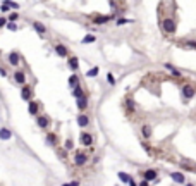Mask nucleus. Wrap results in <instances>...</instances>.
I'll return each instance as SVG.
<instances>
[{
    "label": "nucleus",
    "mask_w": 196,
    "mask_h": 186,
    "mask_svg": "<svg viewBox=\"0 0 196 186\" xmlns=\"http://www.w3.org/2000/svg\"><path fill=\"white\" fill-rule=\"evenodd\" d=\"M162 30L165 31L167 35H174L175 30H177L175 19H174V17H163V19H162Z\"/></svg>",
    "instance_id": "1"
},
{
    "label": "nucleus",
    "mask_w": 196,
    "mask_h": 186,
    "mask_svg": "<svg viewBox=\"0 0 196 186\" xmlns=\"http://www.w3.org/2000/svg\"><path fill=\"white\" fill-rule=\"evenodd\" d=\"M181 91H182V100H184V102H189L193 97H194L196 90L193 88L191 85H184V86H182V90H181Z\"/></svg>",
    "instance_id": "2"
},
{
    "label": "nucleus",
    "mask_w": 196,
    "mask_h": 186,
    "mask_svg": "<svg viewBox=\"0 0 196 186\" xmlns=\"http://www.w3.org/2000/svg\"><path fill=\"white\" fill-rule=\"evenodd\" d=\"M21 98H22V100H26V102H31V98H33V88H31L30 85L22 86V90H21Z\"/></svg>",
    "instance_id": "3"
},
{
    "label": "nucleus",
    "mask_w": 196,
    "mask_h": 186,
    "mask_svg": "<svg viewBox=\"0 0 196 186\" xmlns=\"http://www.w3.org/2000/svg\"><path fill=\"white\" fill-rule=\"evenodd\" d=\"M12 78H14V81L17 83V85L26 86V79H28V78H26V72H24V71H16Z\"/></svg>",
    "instance_id": "4"
},
{
    "label": "nucleus",
    "mask_w": 196,
    "mask_h": 186,
    "mask_svg": "<svg viewBox=\"0 0 196 186\" xmlns=\"http://www.w3.org/2000/svg\"><path fill=\"white\" fill-rule=\"evenodd\" d=\"M86 162H88V155L83 152H78L74 155V165H78V167H81V165H84Z\"/></svg>",
    "instance_id": "5"
},
{
    "label": "nucleus",
    "mask_w": 196,
    "mask_h": 186,
    "mask_svg": "<svg viewBox=\"0 0 196 186\" xmlns=\"http://www.w3.org/2000/svg\"><path fill=\"white\" fill-rule=\"evenodd\" d=\"M36 124H38L40 129H47V128L50 126V117H48V115H38Z\"/></svg>",
    "instance_id": "6"
},
{
    "label": "nucleus",
    "mask_w": 196,
    "mask_h": 186,
    "mask_svg": "<svg viewBox=\"0 0 196 186\" xmlns=\"http://www.w3.org/2000/svg\"><path fill=\"white\" fill-rule=\"evenodd\" d=\"M170 179L177 184H186V176L182 172H170Z\"/></svg>",
    "instance_id": "7"
},
{
    "label": "nucleus",
    "mask_w": 196,
    "mask_h": 186,
    "mask_svg": "<svg viewBox=\"0 0 196 186\" xmlns=\"http://www.w3.org/2000/svg\"><path fill=\"white\" fill-rule=\"evenodd\" d=\"M79 140H81V145L83 146H91L93 145V136L89 133H81Z\"/></svg>",
    "instance_id": "8"
},
{
    "label": "nucleus",
    "mask_w": 196,
    "mask_h": 186,
    "mask_svg": "<svg viewBox=\"0 0 196 186\" xmlns=\"http://www.w3.org/2000/svg\"><path fill=\"white\" fill-rule=\"evenodd\" d=\"M143 179H144V181H155V179H157V171H155V169H146V171H144L143 172Z\"/></svg>",
    "instance_id": "9"
},
{
    "label": "nucleus",
    "mask_w": 196,
    "mask_h": 186,
    "mask_svg": "<svg viewBox=\"0 0 196 186\" xmlns=\"http://www.w3.org/2000/svg\"><path fill=\"white\" fill-rule=\"evenodd\" d=\"M55 52H57V55H59V57L66 59V57H67V53H69V50H67V47H66V45L59 43V45H55Z\"/></svg>",
    "instance_id": "10"
},
{
    "label": "nucleus",
    "mask_w": 196,
    "mask_h": 186,
    "mask_svg": "<svg viewBox=\"0 0 196 186\" xmlns=\"http://www.w3.org/2000/svg\"><path fill=\"white\" fill-rule=\"evenodd\" d=\"M28 110H30L31 115H38V112H40V104L31 100L30 104H28Z\"/></svg>",
    "instance_id": "11"
},
{
    "label": "nucleus",
    "mask_w": 196,
    "mask_h": 186,
    "mask_svg": "<svg viewBox=\"0 0 196 186\" xmlns=\"http://www.w3.org/2000/svg\"><path fill=\"white\" fill-rule=\"evenodd\" d=\"M7 59H9V64H11V66H19V59H21V57H19L17 52H11L7 55Z\"/></svg>",
    "instance_id": "12"
},
{
    "label": "nucleus",
    "mask_w": 196,
    "mask_h": 186,
    "mask_svg": "<svg viewBox=\"0 0 196 186\" xmlns=\"http://www.w3.org/2000/svg\"><path fill=\"white\" fill-rule=\"evenodd\" d=\"M67 64H69V67L72 69V71H76V69L79 67V59L76 55H71L69 59H67Z\"/></svg>",
    "instance_id": "13"
},
{
    "label": "nucleus",
    "mask_w": 196,
    "mask_h": 186,
    "mask_svg": "<svg viewBox=\"0 0 196 186\" xmlns=\"http://www.w3.org/2000/svg\"><path fill=\"white\" fill-rule=\"evenodd\" d=\"M112 19V16H95L93 17V22L95 24H105V22H108Z\"/></svg>",
    "instance_id": "14"
},
{
    "label": "nucleus",
    "mask_w": 196,
    "mask_h": 186,
    "mask_svg": "<svg viewBox=\"0 0 196 186\" xmlns=\"http://www.w3.org/2000/svg\"><path fill=\"white\" fill-rule=\"evenodd\" d=\"M141 133H143V138H152V133H153V128L150 126V124H143V128H141Z\"/></svg>",
    "instance_id": "15"
},
{
    "label": "nucleus",
    "mask_w": 196,
    "mask_h": 186,
    "mask_svg": "<svg viewBox=\"0 0 196 186\" xmlns=\"http://www.w3.org/2000/svg\"><path fill=\"white\" fill-rule=\"evenodd\" d=\"M78 124H79V128H86L89 124V117L84 114H79L78 115Z\"/></svg>",
    "instance_id": "16"
},
{
    "label": "nucleus",
    "mask_w": 196,
    "mask_h": 186,
    "mask_svg": "<svg viewBox=\"0 0 196 186\" xmlns=\"http://www.w3.org/2000/svg\"><path fill=\"white\" fill-rule=\"evenodd\" d=\"M57 142H59V140H57V134L55 133H48L47 134V145L48 146H55Z\"/></svg>",
    "instance_id": "17"
},
{
    "label": "nucleus",
    "mask_w": 196,
    "mask_h": 186,
    "mask_svg": "<svg viewBox=\"0 0 196 186\" xmlns=\"http://www.w3.org/2000/svg\"><path fill=\"white\" fill-rule=\"evenodd\" d=\"M33 28H34V31H36V33H40V35H45V33H47V28H45L43 22L34 21V22H33Z\"/></svg>",
    "instance_id": "18"
},
{
    "label": "nucleus",
    "mask_w": 196,
    "mask_h": 186,
    "mask_svg": "<svg viewBox=\"0 0 196 186\" xmlns=\"http://www.w3.org/2000/svg\"><path fill=\"white\" fill-rule=\"evenodd\" d=\"M163 67H165L167 71L172 72V74H174L175 78H181V76H182V74H181V71H179V69H175V67L172 66V64H163Z\"/></svg>",
    "instance_id": "19"
},
{
    "label": "nucleus",
    "mask_w": 196,
    "mask_h": 186,
    "mask_svg": "<svg viewBox=\"0 0 196 186\" xmlns=\"http://www.w3.org/2000/svg\"><path fill=\"white\" fill-rule=\"evenodd\" d=\"M11 138H12V133L7 129V128H2V129H0V140L5 142V140H11Z\"/></svg>",
    "instance_id": "20"
},
{
    "label": "nucleus",
    "mask_w": 196,
    "mask_h": 186,
    "mask_svg": "<svg viewBox=\"0 0 196 186\" xmlns=\"http://www.w3.org/2000/svg\"><path fill=\"white\" fill-rule=\"evenodd\" d=\"M72 95H74V97L78 98V100H79V98H83V97H84V90H83V86H81V85H78V86H76V88H74V91H72Z\"/></svg>",
    "instance_id": "21"
},
{
    "label": "nucleus",
    "mask_w": 196,
    "mask_h": 186,
    "mask_svg": "<svg viewBox=\"0 0 196 186\" xmlns=\"http://www.w3.org/2000/svg\"><path fill=\"white\" fill-rule=\"evenodd\" d=\"M86 107H88V97L84 95L83 98H79V100H78V109H79V110H84Z\"/></svg>",
    "instance_id": "22"
},
{
    "label": "nucleus",
    "mask_w": 196,
    "mask_h": 186,
    "mask_svg": "<svg viewBox=\"0 0 196 186\" xmlns=\"http://www.w3.org/2000/svg\"><path fill=\"white\" fill-rule=\"evenodd\" d=\"M126 105H127V109H129V112L136 110V102H134L131 97H127V98H126Z\"/></svg>",
    "instance_id": "23"
},
{
    "label": "nucleus",
    "mask_w": 196,
    "mask_h": 186,
    "mask_svg": "<svg viewBox=\"0 0 196 186\" xmlns=\"http://www.w3.org/2000/svg\"><path fill=\"white\" fill-rule=\"evenodd\" d=\"M95 41H96V36H95V35H86V36L81 40V43L86 45V43H95Z\"/></svg>",
    "instance_id": "24"
},
{
    "label": "nucleus",
    "mask_w": 196,
    "mask_h": 186,
    "mask_svg": "<svg viewBox=\"0 0 196 186\" xmlns=\"http://www.w3.org/2000/svg\"><path fill=\"white\" fill-rule=\"evenodd\" d=\"M79 85V76H76V74H72L69 78V86H72V88H76V86Z\"/></svg>",
    "instance_id": "25"
},
{
    "label": "nucleus",
    "mask_w": 196,
    "mask_h": 186,
    "mask_svg": "<svg viewBox=\"0 0 196 186\" xmlns=\"http://www.w3.org/2000/svg\"><path fill=\"white\" fill-rule=\"evenodd\" d=\"M119 179H121L122 183H127V184H129V181H131V176L129 174H126V172H119Z\"/></svg>",
    "instance_id": "26"
},
{
    "label": "nucleus",
    "mask_w": 196,
    "mask_h": 186,
    "mask_svg": "<svg viewBox=\"0 0 196 186\" xmlns=\"http://www.w3.org/2000/svg\"><path fill=\"white\" fill-rule=\"evenodd\" d=\"M98 71H100L98 67H91V69L86 72V76H88V78H95V76H98Z\"/></svg>",
    "instance_id": "27"
},
{
    "label": "nucleus",
    "mask_w": 196,
    "mask_h": 186,
    "mask_svg": "<svg viewBox=\"0 0 196 186\" xmlns=\"http://www.w3.org/2000/svg\"><path fill=\"white\" fill-rule=\"evenodd\" d=\"M127 22H134V21H131V19H124V17H119L117 21H115V24H117V26H122V24H127Z\"/></svg>",
    "instance_id": "28"
},
{
    "label": "nucleus",
    "mask_w": 196,
    "mask_h": 186,
    "mask_svg": "<svg viewBox=\"0 0 196 186\" xmlns=\"http://www.w3.org/2000/svg\"><path fill=\"white\" fill-rule=\"evenodd\" d=\"M0 11H2V12L11 11V5H9V2H2V5H0Z\"/></svg>",
    "instance_id": "29"
},
{
    "label": "nucleus",
    "mask_w": 196,
    "mask_h": 186,
    "mask_svg": "<svg viewBox=\"0 0 196 186\" xmlns=\"http://www.w3.org/2000/svg\"><path fill=\"white\" fill-rule=\"evenodd\" d=\"M72 146H74V143H72V140H71V138H69V140H66V143H64V148H66V150H71V148H72Z\"/></svg>",
    "instance_id": "30"
},
{
    "label": "nucleus",
    "mask_w": 196,
    "mask_h": 186,
    "mask_svg": "<svg viewBox=\"0 0 196 186\" xmlns=\"http://www.w3.org/2000/svg\"><path fill=\"white\" fill-rule=\"evenodd\" d=\"M107 81H108V85H112V86L115 85V78H114L112 72H108V74H107Z\"/></svg>",
    "instance_id": "31"
},
{
    "label": "nucleus",
    "mask_w": 196,
    "mask_h": 186,
    "mask_svg": "<svg viewBox=\"0 0 196 186\" xmlns=\"http://www.w3.org/2000/svg\"><path fill=\"white\" fill-rule=\"evenodd\" d=\"M7 30L9 31H17V24H16V22H7Z\"/></svg>",
    "instance_id": "32"
},
{
    "label": "nucleus",
    "mask_w": 196,
    "mask_h": 186,
    "mask_svg": "<svg viewBox=\"0 0 196 186\" xmlns=\"http://www.w3.org/2000/svg\"><path fill=\"white\" fill-rule=\"evenodd\" d=\"M184 45H188V47H191V49H196V41L194 40H186Z\"/></svg>",
    "instance_id": "33"
},
{
    "label": "nucleus",
    "mask_w": 196,
    "mask_h": 186,
    "mask_svg": "<svg viewBox=\"0 0 196 186\" xmlns=\"http://www.w3.org/2000/svg\"><path fill=\"white\" fill-rule=\"evenodd\" d=\"M17 17H19V16H17V12H12V14L9 16V22H14V21H17Z\"/></svg>",
    "instance_id": "34"
},
{
    "label": "nucleus",
    "mask_w": 196,
    "mask_h": 186,
    "mask_svg": "<svg viewBox=\"0 0 196 186\" xmlns=\"http://www.w3.org/2000/svg\"><path fill=\"white\" fill-rule=\"evenodd\" d=\"M62 186H79V181H71V183H64Z\"/></svg>",
    "instance_id": "35"
},
{
    "label": "nucleus",
    "mask_w": 196,
    "mask_h": 186,
    "mask_svg": "<svg viewBox=\"0 0 196 186\" xmlns=\"http://www.w3.org/2000/svg\"><path fill=\"white\" fill-rule=\"evenodd\" d=\"M4 26H7V19H5V17H0V28H4Z\"/></svg>",
    "instance_id": "36"
},
{
    "label": "nucleus",
    "mask_w": 196,
    "mask_h": 186,
    "mask_svg": "<svg viewBox=\"0 0 196 186\" xmlns=\"http://www.w3.org/2000/svg\"><path fill=\"white\" fill-rule=\"evenodd\" d=\"M59 157H60V159H66V157H67V150H60Z\"/></svg>",
    "instance_id": "37"
},
{
    "label": "nucleus",
    "mask_w": 196,
    "mask_h": 186,
    "mask_svg": "<svg viewBox=\"0 0 196 186\" xmlns=\"http://www.w3.org/2000/svg\"><path fill=\"white\" fill-rule=\"evenodd\" d=\"M9 5H11V9H17V7H19V5L16 4V2H9Z\"/></svg>",
    "instance_id": "38"
},
{
    "label": "nucleus",
    "mask_w": 196,
    "mask_h": 186,
    "mask_svg": "<svg viewBox=\"0 0 196 186\" xmlns=\"http://www.w3.org/2000/svg\"><path fill=\"white\" fill-rule=\"evenodd\" d=\"M138 186H150V183H148V181H144V179H143V181H141Z\"/></svg>",
    "instance_id": "39"
},
{
    "label": "nucleus",
    "mask_w": 196,
    "mask_h": 186,
    "mask_svg": "<svg viewBox=\"0 0 196 186\" xmlns=\"http://www.w3.org/2000/svg\"><path fill=\"white\" fill-rule=\"evenodd\" d=\"M0 74H2V76H7V71H5L4 67H0Z\"/></svg>",
    "instance_id": "40"
},
{
    "label": "nucleus",
    "mask_w": 196,
    "mask_h": 186,
    "mask_svg": "<svg viewBox=\"0 0 196 186\" xmlns=\"http://www.w3.org/2000/svg\"><path fill=\"white\" fill-rule=\"evenodd\" d=\"M129 186H138V184H136V181H134L133 178H131V181H129Z\"/></svg>",
    "instance_id": "41"
},
{
    "label": "nucleus",
    "mask_w": 196,
    "mask_h": 186,
    "mask_svg": "<svg viewBox=\"0 0 196 186\" xmlns=\"http://www.w3.org/2000/svg\"><path fill=\"white\" fill-rule=\"evenodd\" d=\"M186 186H194V184H193V183H186Z\"/></svg>",
    "instance_id": "42"
}]
</instances>
